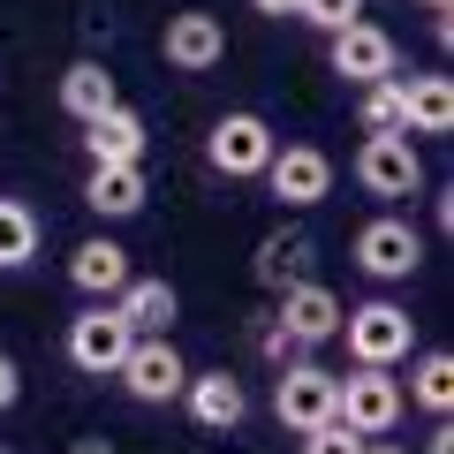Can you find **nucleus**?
Segmentation results:
<instances>
[{
    "instance_id": "f03ea898",
    "label": "nucleus",
    "mask_w": 454,
    "mask_h": 454,
    "mask_svg": "<svg viewBox=\"0 0 454 454\" xmlns=\"http://www.w3.org/2000/svg\"><path fill=\"white\" fill-rule=\"evenodd\" d=\"M333 417L348 424V432H364V439H387L394 424L409 417V394H402V379H394V372L356 364L348 379H333Z\"/></svg>"
},
{
    "instance_id": "6e6552de",
    "label": "nucleus",
    "mask_w": 454,
    "mask_h": 454,
    "mask_svg": "<svg viewBox=\"0 0 454 454\" xmlns=\"http://www.w3.org/2000/svg\"><path fill=\"white\" fill-rule=\"evenodd\" d=\"M356 265L372 280H409L424 265V235L409 220H394V212H379V220L356 227Z\"/></svg>"
},
{
    "instance_id": "9d476101",
    "label": "nucleus",
    "mask_w": 454,
    "mask_h": 454,
    "mask_svg": "<svg viewBox=\"0 0 454 454\" xmlns=\"http://www.w3.org/2000/svg\"><path fill=\"white\" fill-rule=\"evenodd\" d=\"M273 325L295 340V348H318V340H333V333H340V295L325 288V280H310V273H303V280H288V288H280Z\"/></svg>"
},
{
    "instance_id": "ddd939ff",
    "label": "nucleus",
    "mask_w": 454,
    "mask_h": 454,
    "mask_svg": "<svg viewBox=\"0 0 454 454\" xmlns=\"http://www.w3.org/2000/svg\"><path fill=\"white\" fill-rule=\"evenodd\" d=\"M333 76H348V83H379V76H394V61H402V53H394V38L379 31V23H348V31H333Z\"/></svg>"
},
{
    "instance_id": "4be33fe9",
    "label": "nucleus",
    "mask_w": 454,
    "mask_h": 454,
    "mask_svg": "<svg viewBox=\"0 0 454 454\" xmlns=\"http://www.w3.org/2000/svg\"><path fill=\"white\" fill-rule=\"evenodd\" d=\"M402 394H409L417 409H432V417H447V409H454V356H447V348H424Z\"/></svg>"
},
{
    "instance_id": "0eeeda50",
    "label": "nucleus",
    "mask_w": 454,
    "mask_h": 454,
    "mask_svg": "<svg viewBox=\"0 0 454 454\" xmlns=\"http://www.w3.org/2000/svg\"><path fill=\"white\" fill-rule=\"evenodd\" d=\"M356 182L372 197H417L424 190V160H417V145H409V129L364 137V145H356Z\"/></svg>"
},
{
    "instance_id": "a211bd4d",
    "label": "nucleus",
    "mask_w": 454,
    "mask_h": 454,
    "mask_svg": "<svg viewBox=\"0 0 454 454\" xmlns=\"http://www.w3.org/2000/svg\"><path fill=\"white\" fill-rule=\"evenodd\" d=\"M106 106H121V91H114L106 61H68V68H61V114L83 129V121H98Z\"/></svg>"
},
{
    "instance_id": "f257e3e1",
    "label": "nucleus",
    "mask_w": 454,
    "mask_h": 454,
    "mask_svg": "<svg viewBox=\"0 0 454 454\" xmlns=\"http://www.w3.org/2000/svg\"><path fill=\"white\" fill-rule=\"evenodd\" d=\"M340 340H348V364H379V372H394V364L417 356V318H409L402 303H387V295H372V303L340 310Z\"/></svg>"
},
{
    "instance_id": "2eb2a0df",
    "label": "nucleus",
    "mask_w": 454,
    "mask_h": 454,
    "mask_svg": "<svg viewBox=\"0 0 454 454\" xmlns=\"http://www.w3.org/2000/svg\"><path fill=\"white\" fill-rule=\"evenodd\" d=\"M83 152L91 167H145V114L106 106L98 121H83Z\"/></svg>"
},
{
    "instance_id": "1a4fd4ad",
    "label": "nucleus",
    "mask_w": 454,
    "mask_h": 454,
    "mask_svg": "<svg viewBox=\"0 0 454 454\" xmlns=\"http://www.w3.org/2000/svg\"><path fill=\"white\" fill-rule=\"evenodd\" d=\"M160 53H167V68H182V76H212V68L227 61V23L212 16V8H182V16H167Z\"/></svg>"
},
{
    "instance_id": "c756f323",
    "label": "nucleus",
    "mask_w": 454,
    "mask_h": 454,
    "mask_svg": "<svg viewBox=\"0 0 454 454\" xmlns=\"http://www.w3.org/2000/svg\"><path fill=\"white\" fill-rule=\"evenodd\" d=\"M424 454H454V432H447V424L432 432V447H424Z\"/></svg>"
},
{
    "instance_id": "7ed1b4c3",
    "label": "nucleus",
    "mask_w": 454,
    "mask_h": 454,
    "mask_svg": "<svg viewBox=\"0 0 454 454\" xmlns=\"http://www.w3.org/2000/svg\"><path fill=\"white\" fill-rule=\"evenodd\" d=\"M114 379H121V394H129V402L160 409V402H182V379H190V364H182V348H175L167 333H137V340H129V356L114 364Z\"/></svg>"
},
{
    "instance_id": "412c9836",
    "label": "nucleus",
    "mask_w": 454,
    "mask_h": 454,
    "mask_svg": "<svg viewBox=\"0 0 454 454\" xmlns=\"http://www.w3.org/2000/svg\"><path fill=\"white\" fill-rule=\"evenodd\" d=\"M38 212L23 205V197H0V273H16V265H31L38 258Z\"/></svg>"
},
{
    "instance_id": "2f4dec72",
    "label": "nucleus",
    "mask_w": 454,
    "mask_h": 454,
    "mask_svg": "<svg viewBox=\"0 0 454 454\" xmlns=\"http://www.w3.org/2000/svg\"><path fill=\"white\" fill-rule=\"evenodd\" d=\"M424 8H432V16H447V8H454V0H424Z\"/></svg>"
},
{
    "instance_id": "7c9ffc66",
    "label": "nucleus",
    "mask_w": 454,
    "mask_h": 454,
    "mask_svg": "<svg viewBox=\"0 0 454 454\" xmlns=\"http://www.w3.org/2000/svg\"><path fill=\"white\" fill-rule=\"evenodd\" d=\"M364 454H409V447H394V439H364Z\"/></svg>"
},
{
    "instance_id": "a878e982",
    "label": "nucleus",
    "mask_w": 454,
    "mask_h": 454,
    "mask_svg": "<svg viewBox=\"0 0 454 454\" xmlns=\"http://www.w3.org/2000/svg\"><path fill=\"white\" fill-rule=\"evenodd\" d=\"M23 402V372H16V356H0V417Z\"/></svg>"
},
{
    "instance_id": "5701e85b",
    "label": "nucleus",
    "mask_w": 454,
    "mask_h": 454,
    "mask_svg": "<svg viewBox=\"0 0 454 454\" xmlns=\"http://www.w3.org/2000/svg\"><path fill=\"white\" fill-rule=\"evenodd\" d=\"M356 121H364V137H394V129H409V114H402V76H379V83H364V98H356Z\"/></svg>"
},
{
    "instance_id": "b1692460",
    "label": "nucleus",
    "mask_w": 454,
    "mask_h": 454,
    "mask_svg": "<svg viewBox=\"0 0 454 454\" xmlns=\"http://www.w3.org/2000/svg\"><path fill=\"white\" fill-rule=\"evenodd\" d=\"M303 447L295 454H364V432H348L340 417H325V424H310V432H295Z\"/></svg>"
},
{
    "instance_id": "423d86ee",
    "label": "nucleus",
    "mask_w": 454,
    "mask_h": 454,
    "mask_svg": "<svg viewBox=\"0 0 454 454\" xmlns=\"http://www.w3.org/2000/svg\"><path fill=\"white\" fill-rule=\"evenodd\" d=\"M129 318H121V310L114 303H91L83 310V318H68V364H76L83 379H114V364L129 356Z\"/></svg>"
},
{
    "instance_id": "39448f33",
    "label": "nucleus",
    "mask_w": 454,
    "mask_h": 454,
    "mask_svg": "<svg viewBox=\"0 0 454 454\" xmlns=\"http://www.w3.org/2000/svg\"><path fill=\"white\" fill-rule=\"evenodd\" d=\"M265 190H273L288 212H310V205L333 197V160H325L318 145H273V160H265Z\"/></svg>"
},
{
    "instance_id": "9b49d317",
    "label": "nucleus",
    "mask_w": 454,
    "mask_h": 454,
    "mask_svg": "<svg viewBox=\"0 0 454 454\" xmlns=\"http://www.w3.org/2000/svg\"><path fill=\"white\" fill-rule=\"evenodd\" d=\"M333 379H340V372H325V364H280V379H273V417L288 424V432L325 424V417H333Z\"/></svg>"
},
{
    "instance_id": "f3484780",
    "label": "nucleus",
    "mask_w": 454,
    "mask_h": 454,
    "mask_svg": "<svg viewBox=\"0 0 454 454\" xmlns=\"http://www.w3.org/2000/svg\"><path fill=\"white\" fill-rule=\"evenodd\" d=\"M83 205L98 220H137L145 212V167H91L83 175Z\"/></svg>"
},
{
    "instance_id": "f8f14e48",
    "label": "nucleus",
    "mask_w": 454,
    "mask_h": 454,
    "mask_svg": "<svg viewBox=\"0 0 454 454\" xmlns=\"http://www.w3.org/2000/svg\"><path fill=\"white\" fill-rule=\"evenodd\" d=\"M129 273H137V265H129V250L114 243V235H91V243H76V250H68V288H76V295H91V303H114Z\"/></svg>"
},
{
    "instance_id": "aec40b11",
    "label": "nucleus",
    "mask_w": 454,
    "mask_h": 454,
    "mask_svg": "<svg viewBox=\"0 0 454 454\" xmlns=\"http://www.w3.org/2000/svg\"><path fill=\"white\" fill-rule=\"evenodd\" d=\"M402 114H409V137H447L454 129V83L447 76H402Z\"/></svg>"
},
{
    "instance_id": "20e7f679",
    "label": "nucleus",
    "mask_w": 454,
    "mask_h": 454,
    "mask_svg": "<svg viewBox=\"0 0 454 454\" xmlns=\"http://www.w3.org/2000/svg\"><path fill=\"white\" fill-rule=\"evenodd\" d=\"M273 145H280V137L265 129V114H220L212 137H205V160L220 167L227 182H258L265 160H273Z\"/></svg>"
},
{
    "instance_id": "393cba45",
    "label": "nucleus",
    "mask_w": 454,
    "mask_h": 454,
    "mask_svg": "<svg viewBox=\"0 0 454 454\" xmlns=\"http://www.w3.org/2000/svg\"><path fill=\"white\" fill-rule=\"evenodd\" d=\"M295 16H303L310 31H325V38H333V31H348V23L364 16V0H295Z\"/></svg>"
},
{
    "instance_id": "cd10ccee",
    "label": "nucleus",
    "mask_w": 454,
    "mask_h": 454,
    "mask_svg": "<svg viewBox=\"0 0 454 454\" xmlns=\"http://www.w3.org/2000/svg\"><path fill=\"white\" fill-rule=\"evenodd\" d=\"M258 16H295V0H250Z\"/></svg>"
},
{
    "instance_id": "c85d7f7f",
    "label": "nucleus",
    "mask_w": 454,
    "mask_h": 454,
    "mask_svg": "<svg viewBox=\"0 0 454 454\" xmlns=\"http://www.w3.org/2000/svg\"><path fill=\"white\" fill-rule=\"evenodd\" d=\"M68 454H114V439H76Z\"/></svg>"
},
{
    "instance_id": "4468645a",
    "label": "nucleus",
    "mask_w": 454,
    "mask_h": 454,
    "mask_svg": "<svg viewBox=\"0 0 454 454\" xmlns=\"http://www.w3.org/2000/svg\"><path fill=\"white\" fill-rule=\"evenodd\" d=\"M182 402H190V417L205 424V432H235V424L250 417V394L235 372H190L182 379Z\"/></svg>"
},
{
    "instance_id": "dca6fc26",
    "label": "nucleus",
    "mask_w": 454,
    "mask_h": 454,
    "mask_svg": "<svg viewBox=\"0 0 454 454\" xmlns=\"http://www.w3.org/2000/svg\"><path fill=\"white\" fill-rule=\"evenodd\" d=\"M310 258H318V243H310L303 227H273V235H265L258 243V258H250V273H258V288H288V280H303L310 273Z\"/></svg>"
},
{
    "instance_id": "6ab92c4d",
    "label": "nucleus",
    "mask_w": 454,
    "mask_h": 454,
    "mask_svg": "<svg viewBox=\"0 0 454 454\" xmlns=\"http://www.w3.org/2000/svg\"><path fill=\"white\" fill-rule=\"evenodd\" d=\"M114 310L129 318V333H167V325H175V310H182V295L167 288V280L129 273V280H121V295H114Z\"/></svg>"
},
{
    "instance_id": "bb28decb",
    "label": "nucleus",
    "mask_w": 454,
    "mask_h": 454,
    "mask_svg": "<svg viewBox=\"0 0 454 454\" xmlns=\"http://www.w3.org/2000/svg\"><path fill=\"white\" fill-rule=\"evenodd\" d=\"M258 348H265V356H273V364H288V348H295V340L280 333V325H258Z\"/></svg>"
}]
</instances>
